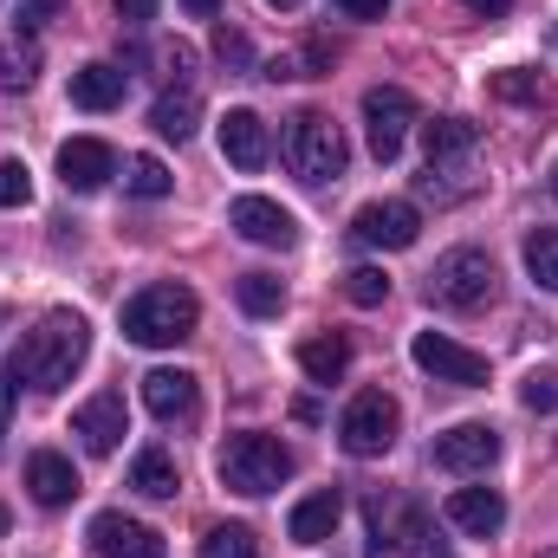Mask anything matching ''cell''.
<instances>
[{
    "instance_id": "d590c367",
    "label": "cell",
    "mask_w": 558,
    "mask_h": 558,
    "mask_svg": "<svg viewBox=\"0 0 558 558\" xmlns=\"http://www.w3.org/2000/svg\"><path fill=\"white\" fill-rule=\"evenodd\" d=\"M26 85H33V72H26V65H13V59L0 52V92H26Z\"/></svg>"
},
{
    "instance_id": "3957f363",
    "label": "cell",
    "mask_w": 558,
    "mask_h": 558,
    "mask_svg": "<svg viewBox=\"0 0 558 558\" xmlns=\"http://www.w3.org/2000/svg\"><path fill=\"white\" fill-rule=\"evenodd\" d=\"M215 474H221V487H234V494L260 500V494H274V487H286V481H292V454L279 448L274 435L247 428V435H228V441H221Z\"/></svg>"
},
{
    "instance_id": "7c38bea8",
    "label": "cell",
    "mask_w": 558,
    "mask_h": 558,
    "mask_svg": "<svg viewBox=\"0 0 558 558\" xmlns=\"http://www.w3.org/2000/svg\"><path fill=\"white\" fill-rule=\"evenodd\" d=\"M435 461L448 474H487L500 461V428L487 422H454L448 435H435Z\"/></svg>"
},
{
    "instance_id": "83f0119b",
    "label": "cell",
    "mask_w": 558,
    "mask_h": 558,
    "mask_svg": "<svg viewBox=\"0 0 558 558\" xmlns=\"http://www.w3.org/2000/svg\"><path fill=\"white\" fill-rule=\"evenodd\" d=\"M526 274H533V286L558 292V228H533L526 234Z\"/></svg>"
},
{
    "instance_id": "e0dca14e",
    "label": "cell",
    "mask_w": 558,
    "mask_h": 558,
    "mask_svg": "<svg viewBox=\"0 0 558 558\" xmlns=\"http://www.w3.org/2000/svg\"><path fill=\"white\" fill-rule=\"evenodd\" d=\"M72 435L85 441V454H118V441H124V397H118V390H98V397L72 416Z\"/></svg>"
},
{
    "instance_id": "836d02e7",
    "label": "cell",
    "mask_w": 558,
    "mask_h": 558,
    "mask_svg": "<svg viewBox=\"0 0 558 558\" xmlns=\"http://www.w3.org/2000/svg\"><path fill=\"white\" fill-rule=\"evenodd\" d=\"M13 397H20V371L7 364V371H0V435H7V422H13Z\"/></svg>"
},
{
    "instance_id": "ee69618b",
    "label": "cell",
    "mask_w": 558,
    "mask_h": 558,
    "mask_svg": "<svg viewBox=\"0 0 558 558\" xmlns=\"http://www.w3.org/2000/svg\"><path fill=\"white\" fill-rule=\"evenodd\" d=\"M539 558H558V546H553V553H539Z\"/></svg>"
},
{
    "instance_id": "74e56055",
    "label": "cell",
    "mask_w": 558,
    "mask_h": 558,
    "mask_svg": "<svg viewBox=\"0 0 558 558\" xmlns=\"http://www.w3.org/2000/svg\"><path fill=\"white\" fill-rule=\"evenodd\" d=\"M215 52H221V59H234V65H247V39H241V33H228V26H221Z\"/></svg>"
},
{
    "instance_id": "9c48e42d",
    "label": "cell",
    "mask_w": 558,
    "mask_h": 558,
    "mask_svg": "<svg viewBox=\"0 0 558 558\" xmlns=\"http://www.w3.org/2000/svg\"><path fill=\"white\" fill-rule=\"evenodd\" d=\"M422 539H428V520L416 500H403V494L371 500V558H416Z\"/></svg>"
},
{
    "instance_id": "b9f144b4",
    "label": "cell",
    "mask_w": 558,
    "mask_h": 558,
    "mask_svg": "<svg viewBox=\"0 0 558 558\" xmlns=\"http://www.w3.org/2000/svg\"><path fill=\"white\" fill-rule=\"evenodd\" d=\"M0 539H7V507H0Z\"/></svg>"
},
{
    "instance_id": "484cf974",
    "label": "cell",
    "mask_w": 558,
    "mask_h": 558,
    "mask_svg": "<svg viewBox=\"0 0 558 558\" xmlns=\"http://www.w3.org/2000/svg\"><path fill=\"white\" fill-rule=\"evenodd\" d=\"M195 118H202V98H195V92H169V98H156V111H149V124L175 143L195 137Z\"/></svg>"
},
{
    "instance_id": "ab89813d",
    "label": "cell",
    "mask_w": 558,
    "mask_h": 558,
    "mask_svg": "<svg viewBox=\"0 0 558 558\" xmlns=\"http://www.w3.org/2000/svg\"><path fill=\"white\" fill-rule=\"evenodd\" d=\"M182 13H195V20H208V13H221V0H182Z\"/></svg>"
},
{
    "instance_id": "4316f807",
    "label": "cell",
    "mask_w": 558,
    "mask_h": 558,
    "mask_svg": "<svg viewBox=\"0 0 558 558\" xmlns=\"http://www.w3.org/2000/svg\"><path fill=\"white\" fill-rule=\"evenodd\" d=\"M124 189H131L137 202H162V195L175 189V175H169L156 156H131V162H124Z\"/></svg>"
},
{
    "instance_id": "f1b7e54d",
    "label": "cell",
    "mask_w": 558,
    "mask_h": 558,
    "mask_svg": "<svg viewBox=\"0 0 558 558\" xmlns=\"http://www.w3.org/2000/svg\"><path fill=\"white\" fill-rule=\"evenodd\" d=\"M202 558H260V546H254L247 526H215V533L202 539Z\"/></svg>"
},
{
    "instance_id": "5bb4252c",
    "label": "cell",
    "mask_w": 558,
    "mask_h": 558,
    "mask_svg": "<svg viewBox=\"0 0 558 558\" xmlns=\"http://www.w3.org/2000/svg\"><path fill=\"white\" fill-rule=\"evenodd\" d=\"M85 539L98 558H162V533L143 520H124V513H98Z\"/></svg>"
},
{
    "instance_id": "d4e9b609",
    "label": "cell",
    "mask_w": 558,
    "mask_h": 558,
    "mask_svg": "<svg viewBox=\"0 0 558 558\" xmlns=\"http://www.w3.org/2000/svg\"><path fill=\"white\" fill-rule=\"evenodd\" d=\"M234 299H241L247 318H279V305H286V279L279 274H241L234 279Z\"/></svg>"
},
{
    "instance_id": "1f68e13d",
    "label": "cell",
    "mask_w": 558,
    "mask_h": 558,
    "mask_svg": "<svg viewBox=\"0 0 558 558\" xmlns=\"http://www.w3.org/2000/svg\"><path fill=\"white\" fill-rule=\"evenodd\" d=\"M26 202H33V175L20 156H7L0 162V208H26Z\"/></svg>"
},
{
    "instance_id": "603a6c76",
    "label": "cell",
    "mask_w": 558,
    "mask_h": 558,
    "mask_svg": "<svg viewBox=\"0 0 558 558\" xmlns=\"http://www.w3.org/2000/svg\"><path fill=\"white\" fill-rule=\"evenodd\" d=\"M299 371L312 377V384H338L344 371H351V344L331 331V338H305L299 344Z\"/></svg>"
},
{
    "instance_id": "7402d4cb",
    "label": "cell",
    "mask_w": 558,
    "mask_h": 558,
    "mask_svg": "<svg viewBox=\"0 0 558 558\" xmlns=\"http://www.w3.org/2000/svg\"><path fill=\"white\" fill-rule=\"evenodd\" d=\"M72 105L78 111H118L124 105V72L118 65H78L72 72Z\"/></svg>"
},
{
    "instance_id": "44dd1931",
    "label": "cell",
    "mask_w": 558,
    "mask_h": 558,
    "mask_svg": "<svg viewBox=\"0 0 558 558\" xmlns=\"http://www.w3.org/2000/svg\"><path fill=\"white\" fill-rule=\"evenodd\" d=\"M221 156L234 162V169H260L267 162V124H260V111H228L221 118Z\"/></svg>"
},
{
    "instance_id": "8fae6325",
    "label": "cell",
    "mask_w": 558,
    "mask_h": 558,
    "mask_svg": "<svg viewBox=\"0 0 558 558\" xmlns=\"http://www.w3.org/2000/svg\"><path fill=\"white\" fill-rule=\"evenodd\" d=\"M416 234H422L416 202H364L357 221H351V241H357V247H384V254L416 247Z\"/></svg>"
},
{
    "instance_id": "277c9868",
    "label": "cell",
    "mask_w": 558,
    "mask_h": 558,
    "mask_svg": "<svg viewBox=\"0 0 558 558\" xmlns=\"http://www.w3.org/2000/svg\"><path fill=\"white\" fill-rule=\"evenodd\" d=\"M422 149H428V169L416 175L422 195H435V202L468 195V162L481 149V131L468 118H435V124H422Z\"/></svg>"
},
{
    "instance_id": "4fadbf2b",
    "label": "cell",
    "mask_w": 558,
    "mask_h": 558,
    "mask_svg": "<svg viewBox=\"0 0 558 558\" xmlns=\"http://www.w3.org/2000/svg\"><path fill=\"white\" fill-rule=\"evenodd\" d=\"M228 228H234L241 241H254V247H292V241H299L292 208H279L267 195H241V202L228 208Z\"/></svg>"
},
{
    "instance_id": "5b68a950",
    "label": "cell",
    "mask_w": 558,
    "mask_h": 558,
    "mask_svg": "<svg viewBox=\"0 0 558 558\" xmlns=\"http://www.w3.org/2000/svg\"><path fill=\"white\" fill-rule=\"evenodd\" d=\"M494 286H500V267H494L487 247H454L428 274V305H441V312H481L494 299Z\"/></svg>"
},
{
    "instance_id": "4dcf8cb0",
    "label": "cell",
    "mask_w": 558,
    "mask_h": 558,
    "mask_svg": "<svg viewBox=\"0 0 558 558\" xmlns=\"http://www.w3.org/2000/svg\"><path fill=\"white\" fill-rule=\"evenodd\" d=\"M520 403H526L533 416H558V371H526Z\"/></svg>"
},
{
    "instance_id": "f546056e",
    "label": "cell",
    "mask_w": 558,
    "mask_h": 558,
    "mask_svg": "<svg viewBox=\"0 0 558 558\" xmlns=\"http://www.w3.org/2000/svg\"><path fill=\"white\" fill-rule=\"evenodd\" d=\"M344 299H351V305H384V299H390V274H384V267L344 274Z\"/></svg>"
},
{
    "instance_id": "ac0fdd59",
    "label": "cell",
    "mask_w": 558,
    "mask_h": 558,
    "mask_svg": "<svg viewBox=\"0 0 558 558\" xmlns=\"http://www.w3.org/2000/svg\"><path fill=\"white\" fill-rule=\"evenodd\" d=\"M195 403H202V390H195L189 371H169V364H162V371L143 377V410H149L156 422H189Z\"/></svg>"
},
{
    "instance_id": "8992f818",
    "label": "cell",
    "mask_w": 558,
    "mask_h": 558,
    "mask_svg": "<svg viewBox=\"0 0 558 558\" xmlns=\"http://www.w3.org/2000/svg\"><path fill=\"white\" fill-rule=\"evenodd\" d=\"M286 162H292L299 182H338L344 162H351V143H344V131L325 111H299L286 124Z\"/></svg>"
},
{
    "instance_id": "30bf717a",
    "label": "cell",
    "mask_w": 558,
    "mask_h": 558,
    "mask_svg": "<svg viewBox=\"0 0 558 558\" xmlns=\"http://www.w3.org/2000/svg\"><path fill=\"white\" fill-rule=\"evenodd\" d=\"M410 357H416L435 384H461V390H481V384H487V357H481V351H468V344H461V338H448V331H416Z\"/></svg>"
},
{
    "instance_id": "8d00e7d4",
    "label": "cell",
    "mask_w": 558,
    "mask_h": 558,
    "mask_svg": "<svg viewBox=\"0 0 558 558\" xmlns=\"http://www.w3.org/2000/svg\"><path fill=\"white\" fill-rule=\"evenodd\" d=\"M331 7H344L351 20H384L390 13V0H331Z\"/></svg>"
},
{
    "instance_id": "e575fe53",
    "label": "cell",
    "mask_w": 558,
    "mask_h": 558,
    "mask_svg": "<svg viewBox=\"0 0 558 558\" xmlns=\"http://www.w3.org/2000/svg\"><path fill=\"white\" fill-rule=\"evenodd\" d=\"M118 7V20L124 26H143V20H156V0H111Z\"/></svg>"
},
{
    "instance_id": "d6986e66",
    "label": "cell",
    "mask_w": 558,
    "mask_h": 558,
    "mask_svg": "<svg viewBox=\"0 0 558 558\" xmlns=\"http://www.w3.org/2000/svg\"><path fill=\"white\" fill-rule=\"evenodd\" d=\"M338 520H344V494H338V487H318V494H305V500L292 507L286 533H292V546H325V539L338 533Z\"/></svg>"
},
{
    "instance_id": "52a82bcc",
    "label": "cell",
    "mask_w": 558,
    "mask_h": 558,
    "mask_svg": "<svg viewBox=\"0 0 558 558\" xmlns=\"http://www.w3.org/2000/svg\"><path fill=\"white\" fill-rule=\"evenodd\" d=\"M397 428H403V410H397L384 390H357V397H351V410L338 416V441H344V454L377 461V454H390Z\"/></svg>"
},
{
    "instance_id": "d6a6232c",
    "label": "cell",
    "mask_w": 558,
    "mask_h": 558,
    "mask_svg": "<svg viewBox=\"0 0 558 558\" xmlns=\"http://www.w3.org/2000/svg\"><path fill=\"white\" fill-rule=\"evenodd\" d=\"M494 98H507V105H539V72H494Z\"/></svg>"
},
{
    "instance_id": "7bdbcfd3",
    "label": "cell",
    "mask_w": 558,
    "mask_h": 558,
    "mask_svg": "<svg viewBox=\"0 0 558 558\" xmlns=\"http://www.w3.org/2000/svg\"><path fill=\"white\" fill-rule=\"evenodd\" d=\"M553 195H558V162H553Z\"/></svg>"
},
{
    "instance_id": "9a60e30c",
    "label": "cell",
    "mask_w": 558,
    "mask_h": 558,
    "mask_svg": "<svg viewBox=\"0 0 558 558\" xmlns=\"http://www.w3.org/2000/svg\"><path fill=\"white\" fill-rule=\"evenodd\" d=\"M441 513H448V526L468 533V539H494V533L507 526V500H500L494 487H454Z\"/></svg>"
},
{
    "instance_id": "60d3db41",
    "label": "cell",
    "mask_w": 558,
    "mask_h": 558,
    "mask_svg": "<svg viewBox=\"0 0 558 558\" xmlns=\"http://www.w3.org/2000/svg\"><path fill=\"white\" fill-rule=\"evenodd\" d=\"M267 7H279V13H292V7H299V0H267Z\"/></svg>"
},
{
    "instance_id": "6da1fadb",
    "label": "cell",
    "mask_w": 558,
    "mask_h": 558,
    "mask_svg": "<svg viewBox=\"0 0 558 558\" xmlns=\"http://www.w3.org/2000/svg\"><path fill=\"white\" fill-rule=\"evenodd\" d=\"M85 351H92L85 318H78V312H46V318L20 338L13 371H20V384H33V390H46V397H52V390H65V384L78 377Z\"/></svg>"
},
{
    "instance_id": "f35d334b",
    "label": "cell",
    "mask_w": 558,
    "mask_h": 558,
    "mask_svg": "<svg viewBox=\"0 0 558 558\" xmlns=\"http://www.w3.org/2000/svg\"><path fill=\"white\" fill-rule=\"evenodd\" d=\"M461 7H474V13H487V20H500V13H507L513 0H461Z\"/></svg>"
},
{
    "instance_id": "cb8c5ba5",
    "label": "cell",
    "mask_w": 558,
    "mask_h": 558,
    "mask_svg": "<svg viewBox=\"0 0 558 558\" xmlns=\"http://www.w3.org/2000/svg\"><path fill=\"white\" fill-rule=\"evenodd\" d=\"M131 487H137L143 500H175L182 474H175V461H169L162 448H143L137 461H131Z\"/></svg>"
},
{
    "instance_id": "ba28073f",
    "label": "cell",
    "mask_w": 558,
    "mask_h": 558,
    "mask_svg": "<svg viewBox=\"0 0 558 558\" xmlns=\"http://www.w3.org/2000/svg\"><path fill=\"white\" fill-rule=\"evenodd\" d=\"M416 124H422V111H416V98H410L403 85L364 92V137H371V156H377V162H397Z\"/></svg>"
},
{
    "instance_id": "2e32d148",
    "label": "cell",
    "mask_w": 558,
    "mask_h": 558,
    "mask_svg": "<svg viewBox=\"0 0 558 558\" xmlns=\"http://www.w3.org/2000/svg\"><path fill=\"white\" fill-rule=\"evenodd\" d=\"M59 175H65V189H78V195H92V189H105L111 175H118V149L98 137H72L59 149Z\"/></svg>"
},
{
    "instance_id": "ffe728a7",
    "label": "cell",
    "mask_w": 558,
    "mask_h": 558,
    "mask_svg": "<svg viewBox=\"0 0 558 558\" xmlns=\"http://www.w3.org/2000/svg\"><path fill=\"white\" fill-rule=\"evenodd\" d=\"M26 487H33L39 507H72V500H78V468H72L65 454L39 448V454L26 461Z\"/></svg>"
},
{
    "instance_id": "7a4b0ae2",
    "label": "cell",
    "mask_w": 558,
    "mask_h": 558,
    "mask_svg": "<svg viewBox=\"0 0 558 558\" xmlns=\"http://www.w3.org/2000/svg\"><path fill=\"white\" fill-rule=\"evenodd\" d=\"M202 318V299L189 286H143L137 299L124 305V338L143 351H162V344H182Z\"/></svg>"
}]
</instances>
